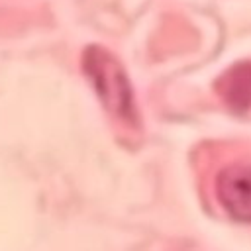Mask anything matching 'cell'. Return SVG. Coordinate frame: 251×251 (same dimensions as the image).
Wrapping results in <instances>:
<instances>
[{
    "mask_svg": "<svg viewBox=\"0 0 251 251\" xmlns=\"http://www.w3.org/2000/svg\"><path fill=\"white\" fill-rule=\"evenodd\" d=\"M216 196L233 220L251 224V163L239 161L224 167L216 176Z\"/></svg>",
    "mask_w": 251,
    "mask_h": 251,
    "instance_id": "cell-2",
    "label": "cell"
},
{
    "mask_svg": "<svg viewBox=\"0 0 251 251\" xmlns=\"http://www.w3.org/2000/svg\"><path fill=\"white\" fill-rule=\"evenodd\" d=\"M84 67H86L88 75L92 76V82H94L100 98L104 100V104L112 112L124 116L126 120L135 118L131 90L127 86V78H126L124 71L120 69V65L106 51L92 47V49H88V53L84 57Z\"/></svg>",
    "mask_w": 251,
    "mask_h": 251,
    "instance_id": "cell-1",
    "label": "cell"
}]
</instances>
